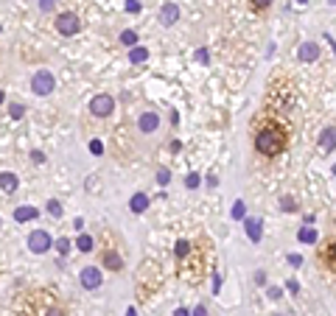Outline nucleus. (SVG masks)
Masks as SVG:
<instances>
[{
	"mask_svg": "<svg viewBox=\"0 0 336 316\" xmlns=\"http://www.w3.org/2000/svg\"><path fill=\"white\" fill-rule=\"evenodd\" d=\"M280 207H283L286 213H294V210H297V204H294V199H291V196H283V199H280Z\"/></svg>",
	"mask_w": 336,
	"mask_h": 316,
	"instance_id": "412c9836",
	"label": "nucleus"
},
{
	"mask_svg": "<svg viewBox=\"0 0 336 316\" xmlns=\"http://www.w3.org/2000/svg\"><path fill=\"white\" fill-rule=\"evenodd\" d=\"M269 297H272V299H278V297H280V294H283V291H280V288H275V285H272V288H269Z\"/></svg>",
	"mask_w": 336,
	"mask_h": 316,
	"instance_id": "f704fd0d",
	"label": "nucleus"
},
{
	"mask_svg": "<svg viewBox=\"0 0 336 316\" xmlns=\"http://www.w3.org/2000/svg\"><path fill=\"white\" fill-rule=\"evenodd\" d=\"M51 244H54V241H51V235H48L45 229H34L31 235H28V246H31L34 255H45V252L51 249Z\"/></svg>",
	"mask_w": 336,
	"mask_h": 316,
	"instance_id": "39448f33",
	"label": "nucleus"
},
{
	"mask_svg": "<svg viewBox=\"0 0 336 316\" xmlns=\"http://www.w3.org/2000/svg\"><path fill=\"white\" fill-rule=\"evenodd\" d=\"M31 159L37 162V165H39V162H45V154H42V151H34V154H31Z\"/></svg>",
	"mask_w": 336,
	"mask_h": 316,
	"instance_id": "2f4dec72",
	"label": "nucleus"
},
{
	"mask_svg": "<svg viewBox=\"0 0 336 316\" xmlns=\"http://www.w3.org/2000/svg\"><path fill=\"white\" fill-rule=\"evenodd\" d=\"M126 316H137V311H134V308H129V314H126Z\"/></svg>",
	"mask_w": 336,
	"mask_h": 316,
	"instance_id": "ea45409f",
	"label": "nucleus"
},
{
	"mask_svg": "<svg viewBox=\"0 0 336 316\" xmlns=\"http://www.w3.org/2000/svg\"><path fill=\"white\" fill-rule=\"evenodd\" d=\"M174 252H177V258H179V260L188 258L190 252H193V244H190L188 238H179V241H177V249H174Z\"/></svg>",
	"mask_w": 336,
	"mask_h": 316,
	"instance_id": "f3484780",
	"label": "nucleus"
},
{
	"mask_svg": "<svg viewBox=\"0 0 336 316\" xmlns=\"http://www.w3.org/2000/svg\"><path fill=\"white\" fill-rule=\"evenodd\" d=\"M3 101H6V95H3V90H0V104H3Z\"/></svg>",
	"mask_w": 336,
	"mask_h": 316,
	"instance_id": "a19ab883",
	"label": "nucleus"
},
{
	"mask_svg": "<svg viewBox=\"0 0 336 316\" xmlns=\"http://www.w3.org/2000/svg\"><path fill=\"white\" fill-rule=\"evenodd\" d=\"M31 90L37 92V95H51V92L56 90V79L51 70H37L31 79Z\"/></svg>",
	"mask_w": 336,
	"mask_h": 316,
	"instance_id": "7ed1b4c3",
	"label": "nucleus"
},
{
	"mask_svg": "<svg viewBox=\"0 0 336 316\" xmlns=\"http://www.w3.org/2000/svg\"><path fill=\"white\" fill-rule=\"evenodd\" d=\"M17 185H20V179H17L14 174H9V171H3V174H0V188H3L6 193H14V191H17Z\"/></svg>",
	"mask_w": 336,
	"mask_h": 316,
	"instance_id": "9b49d317",
	"label": "nucleus"
},
{
	"mask_svg": "<svg viewBox=\"0 0 336 316\" xmlns=\"http://www.w3.org/2000/svg\"><path fill=\"white\" fill-rule=\"evenodd\" d=\"M269 6H272V0H252V9H255V12H266Z\"/></svg>",
	"mask_w": 336,
	"mask_h": 316,
	"instance_id": "a878e982",
	"label": "nucleus"
},
{
	"mask_svg": "<svg viewBox=\"0 0 336 316\" xmlns=\"http://www.w3.org/2000/svg\"><path fill=\"white\" fill-rule=\"evenodd\" d=\"M193 316H207V311H205V305H196V311H193Z\"/></svg>",
	"mask_w": 336,
	"mask_h": 316,
	"instance_id": "4c0bfd02",
	"label": "nucleus"
},
{
	"mask_svg": "<svg viewBox=\"0 0 336 316\" xmlns=\"http://www.w3.org/2000/svg\"><path fill=\"white\" fill-rule=\"evenodd\" d=\"M48 213L54 215V218H59V215H62V204L56 202V199L54 202H48Z\"/></svg>",
	"mask_w": 336,
	"mask_h": 316,
	"instance_id": "b1692460",
	"label": "nucleus"
},
{
	"mask_svg": "<svg viewBox=\"0 0 336 316\" xmlns=\"http://www.w3.org/2000/svg\"><path fill=\"white\" fill-rule=\"evenodd\" d=\"M129 207H132V213H143L146 207H149V196L146 193H134L132 199H129Z\"/></svg>",
	"mask_w": 336,
	"mask_h": 316,
	"instance_id": "ddd939ff",
	"label": "nucleus"
},
{
	"mask_svg": "<svg viewBox=\"0 0 336 316\" xmlns=\"http://www.w3.org/2000/svg\"><path fill=\"white\" fill-rule=\"evenodd\" d=\"M157 126H160V118L154 112H143L137 118V129L140 132H157Z\"/></svg>",
	"mask_w": 336,
	"mask_h": 316,
	"instance_id": "6e6552de",
	"label": "nucleus"
},
{
	"mask_svg": "<svg viewBox=\"0 0 336 316\" xmlns=\"http://www.w3.org/2000/svg\"><path fill=\"white\" fill-rule=\"evenodd\" d=\"M78 28H81V20H78L76 12H62L56 14V31L62 36H76Z\"/></svg>",
	"mask_w": 336,
	"mask_h": 316,
	"instance_id": "f03ea898",
	"label": "nucleus"
},
{
	"mask_svg": "<svg viewBox=\"0 0 336 316\" xmlns=\"http://www.w3.org/2000/svg\"><path fill=\"white\" fill-rule=\"evenodd\" d=\"M9 112H11V118H22L25 106H22V104H11V106H9Z\"/></svg>",
	"mask_w": 336,
	"mask_h": 316,
	"instance_id": "bb28decb",
	"label": "nucleus"
},
{
	"mask_svg": "<svg viewBox=\"0 0 336 316\" xmlns=\"http://www.w3.org/2000/svg\"><path fill=\"white\" fill-rule=\"evenodd\" d=\"M255 282H258V285H263V282H266V274H263V271H258V274H255Z\"/></svg>",
	"mask_w": 336,
	"mask_h": 316,
	"instance_id": "e433bc0d",
	"label": "nucleus"
},
{
	"mask_svg": "<svg viewBox=\"0 0 336 316\" xmlns=\"http://www.w3.org/2000/svg\"><path fill=\"white\" fill-rule=\"evenodd\" d=\"M78 280H81V285H84L87 291H95L101 285V280H104V274H101L98 266H87V269L78 271Z\"/></svg>",
	"mask_w": 336,
	"mask_h": 316,
	"instance_id": "423d86ee",
	"label": "nucleus"
},
{
	"mask_svg": "<svg viewBox=\"0 0 336 316\" xmlns=\"http://www.w3.org/2000/svg\"><path fill=\"white\" fill-rule=\"evenodd\" d=\"M174 316H190V314H188V308H177V311H174Z\"/></svg>",
	"mask_w": 336,
	"mask_h": 316,
	"instance_id": "58836bf2",
	"label": "nucleus"
},
{
	"mask_svg": "<svg viewBox=\"0 0 336 316\" xmlns=\"http://www.w3.org/2000/svg\"><path fill=\"white\" fill-rule=\"evenodd\" d=\"M289 291L297 294V291H300V282H297V280H289Z\"/></svg>",
	"mask_w": 336,
	"mask_h": 316,
	"instance_id": "72a5a7b5",
	"label": "nucleus"
},
{
	"mask_svg": "<svg viewBox=\"0 0 336 316\" xmlns=\"http://www.w3.org/2000/svg\"><path fill=\"white\" fill-rule=\"evenodd\" d=\"M233 218H246V204L244 202H235L233 204Z\"/></svg>",
	"mask_w": 336,
	"mask_h": 316,
	"instance_id": "4be33fe9",
	"label": "nucleus"
},
{
	"mask_svg": "<svg viewBox=\"0 0 336 316\" xmlns=\"http://www.w3.org/2000/svg\"><path fill=\"white\" fill-rule=\"evenodd\" d=\"M289 263L297 269V266H302V258H300V255H289Z\"/></svg>",
	"mask_w": 336,
	"mask_h": 316,
	"instance_id": "7c9ffc66",
	"label": "nucleus"
},
{
	"mask_svg": "<svg viewBox=\"0 0 336 316\" xmlns=\"http://www.w3.org/2000/svg\"><path fill=\"white\" fill-rule=\"evenodd\" d=\"M121 42H123V45H129V48H134V45H137V34H134V31H123Z\"/></svg>",
	"mask_w": 336,
	"mask_h": 316,
	"instance_id": "aec40b11",
	"label": "nucleus"
},
{
	"mask_svg": "<svg viewBox=\"0 0 336 316\" xmlns=\"http://www.w3.org/2000/svg\"><path fill=\"white\" fill-rule=\"evenodd\" d=\"M51 6H54V0H39V9H42V12H51Z\"/></svg>",
	"mask_w": 336,
	"mask_h": 316,
	"instance_id": "473e14b6",
	"label": "nucleus"
},
{
	"mask_svg": "<svg viewBox=\"0 0 336 316\" xmlns=\"http://www.w3.org/2000/svg\"><path fill=\"white\" fill-rule=\"evenodd\" d=\"M56 252H59V255H67V252H70V241H67V238H59V241H56Z\"/></svg>",
	"mask_w": 336,
	"mask_h": 316,
	"instance_id": "5701e85b",
	"label": "nucleus"
},
{
	"mask_svg": "<svg viewBox=\"0 0 336 316\" xmlns=\"http://www.w3.org/2000/svg\"><path fill=\"white\" fill-rule=\"evenodd\" d=\"M297 238H300L302 244H314V241H317V229L305 227V229H300V232H297Z\"/></svg>",
	"mask_w": 336,
	"mask_h": 316,
	"instance_id": "a211bd4d",
	"label": "nucleus"
},
{
	"mask_svg": "<svg viewBox=\"0 0 336 316\" xmlns=\"http://www.w3.org/2000/svg\"><path fill=\"white\" fill-rule=\"evenodd\" d=\"M185 185H188V188H199V174H188Z\"/></svg>",
	"mask_w": 336,
	"mask_h": 316,
	"instance_id": "c85d7f7f",
	"label": "nucleus"
},
{
	"mask_svg": "<svg viewBox=\"0 0 336 316\" xmlns=\"http://www.w3.org/2000/svg\"><path fill=\"white\" fill-rule=\"evenodd\" d=\"M244 227H246V235H249V241H252V244H258V241H261V235H263L261 221H258V218H244Z\"/></svg>",
	"mask_w": 336,
	"mask_h": 316,
	"instance_id": "9d476101",
	"label": "nucleus"
},
{
	"mask_svg": "<svg viewBox=\"0 0 336 316\" xmlns=\"http://www.w3.org/2000/svg\"><path fill=\"white\" fill-rule=\"evenodd\" d=\"M34 218H37V210H34V207H17V210H14V221H34Z\"/></svg>",
	"mask_w": 336,
	"mask_h": 316,
	"instance_id": "dca6fc26",
	"label": "nucleus"
},
{
	"mask_svg": "<svg viewBox=\"0 0 336 316\" xmlns=\"http://www.w3.org/2000/svg\"><path fill=\"white\" fill-rule=\"evenodd\" d=\"M297 56H300L302 62H314V59L319 56V48L314 45V42H305V45L300 48V53H297Z\"/></svg>",
	"mask_w": 336,
	"mask_h": 316,
	"instance_id": "4468645a",
	"label": "nucleus"
},
{
	"mask_svg": "<svg viewBox=\"0 0 336 316\" xmlns=\"http://www.w3.org/2000/svg\"><path fill=\"white\" fill-rule=\"evenodd\" d=\"M286 146V135L278 123H266L255 137V148L263 154V157H278L280 151Z\"/></svg>",
	"mask_w": 336,
	"mask_h": 316,
	"instance_id": "f257e3e1",
	"label": "nucleus"
},
{
	"mask_svg": "<svg viewBox=\"0 0 336 316\" xmlns=\"http://www.w3.org/2000/svg\"><path fill=\"white\" fill-rule=\"evenodd\" d=\"M146 59H149V48H143V45L129 48V62H132V65H143Z\"/></svg>",
	"mask_w": 336,
	"mask_h": 316,
	"instance_id": "f8f14e48",
	"label": "nucleus"
},
{
	"mask_svg": "<svg viewBox=\"0 0 336 316\" xmlns=\"http://www.w3.org/2000/svg\"><path fill=\"white\" fill-rule=\"evenodd\" d=\"M45 316H65V311H62V308H51Z\"/></svg>",
	"mask_w": 336,
	"mask_h": 316,
	"instance_id": "c9c22d12",
	"label": "nucleus"
},
{
	"mask_svg": "<svg viewBox=\"0 0 336 316\" xmlns=\"http://www.w3.org/2000/svg\"><path fill=\"white\" fill-rule=\"evenodd\" d=\"M112 109H115V98H112V95H107V92H101V95H95V98L90 101V112L98 115V118H107V115H112Z\"/></svg>",
	"mask_w": 336,
	"mask_h": 316,
	"instance_id": "20e7f679",
	"label": "nucleus"
},
{
	"mask_svg": "<svg viewBox=\"0 0 336 316\" xmlns=\"http://www.w3.org/2000/svg\"><path fill=\"white\" fill-rule=\"evenodd\" d=\"M104 266H107L110 271H121V269H123L121 255H118L115 249H107V252H104Z\"/></svg>",
	"mask_w": 336,
	"mask_h": 316,
	"instance_id": "1a4fd4ad",
	"label": "nucleus"
},
{
	"mask_svg": "<svg viewBox=\"0 0 336 316\" xmlns=\"http://www.w3.org/2000/svg\"><path fill=\"white\" fill-rule=\"evenodd\" d=\"M168 182H171V174L166 168H160L157 171V185H168Z\"/></svg>",
	"mask_w": 336,
	"mask_h": 316,
	"instance_id": "393cba45",
	"label": "nucleus"
},
{
	"mask_svg": "<svg viewBox=\"0 0 336 316\" xmlns=\"http://www.w3.org/2000/svg\"><path fill=\"white\" fill-rule=\"evenodd\" d=\"M126 12L137 14V12H140V0H126Z\"/></svg>",
	"mask_w": 336,
	"mask_h": 316,
	"instance_id": "cd10ccee",
	"label": "nucleus"
},
{
	"mask_svg": "<svg viewBox=\"0 0 336 316\" xmlns=\"http://www.w3.org/2000/svg\"><path fill=\"white\" fill-rule=\"evenodd\" d=\"M90 151H93V154H101V151H104V146H101L98 140H93V143H90Z\"/></svg>",
	"mask_w": 336,
	"mask_h": 316,
	"instance_id": "c756f323",
	"label": "nucleus"
},
{
	"mask_svg": "<svg viewBox=\"0 0 336 316\" xmlns=\"http://www.w3.org/2000/svg\"><path fill=\"white\" fill-rule=\"evenodd\" d=\"M76 246H78V252H93V238L90 235H78Z\"/></svg>",
	"mask_w": 336,
	"mask_h": 316,
	"instance_id": "6ab92c4d",
	"label": "nucleus"
},
{
	"mask_svg": "<svg viewBox=\"0 0 336 316\" xmlns=\"http://www.w3.org/2000/svg\"><path fill=\"white\" fill-rule=\"evenodd\" d=\"M179 20V6L177 3H166L163 9H160V23L163 25H174Z\"/></svg>",
	"mask_w": 336,
	"mask_h": 316,
	"instance_id": "0eeeda50",
	"label": "nucleus"
},
{
	"mask_svg": "<svg viewBox=\"0 0 336 316\" xmlns=\"http://www.w3.org/2000/svg\"><path fill=\"white\" fill-rule=\"evenodd\" d=\"M334 126H328V129H325L322 135H319V148H322V151H334Z\"/></svg>",
	"mask_w": 336,
	"mask_h": 316,
	"instance_id": "2eb2a0df",
	"label": "nucleus"
}]
</instances>
